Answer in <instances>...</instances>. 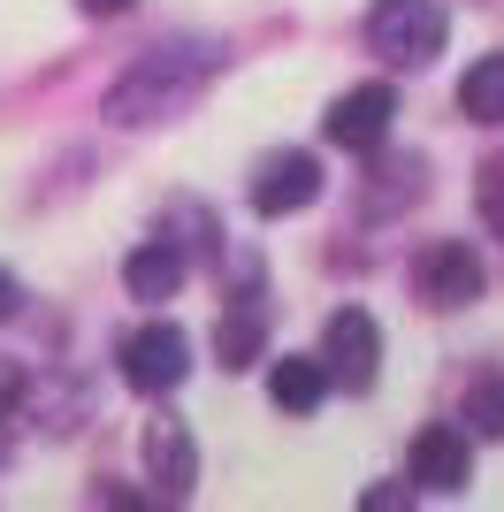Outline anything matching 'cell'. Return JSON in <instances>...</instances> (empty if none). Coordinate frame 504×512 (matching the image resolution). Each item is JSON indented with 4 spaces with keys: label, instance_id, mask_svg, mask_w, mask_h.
Listing matches in <instances>:
<instances>
[{
    "label": "cell",
    "instance_id": "cell-11",
    "mask_svg": "<svg viewBox=\"0 0 504 512\" xmlns=\"http://www.w3.org/2000/svg\"><path fill=\"white\" fill-rule=\"evenodd\" d=\"M184 276H191V253H184V245H168V237H153V245H138V253L123 260L130 299H146V306L176 299V291H184Z\"/></svg>",
    "mask_w": 504,
    "mask_h": 512
},
{
    "label": "cell",
    "instance_id": "cell-3",
    "mask_svg": "<svg viewBox=\"0 0 504 512\" xmlns=\"http://www.w3.org/2000/svg\"><path fill=\"white\" fill-rule=\"evenodd\" d=\"M115 360H123V383H130V390L161 398V390H176V383L191 375V337L176 329V321H138Z\"/></svg>",
    "mask_w": 504,
    "mask_h": 512
},
{
    "label": "cell",
    "instance_id": "cell-2",
    "mask_svg": "<svg viewBox=\"0 0 504 512\" xmlns=\"http://www.w3.org/2000/svg\"><path fill=\"white\" fill-rule=\"evenodd\" d=\"M443 39H451V16L436 0H375V16H367V46L390 69H428Z\"/></svg>",
    "mask_w": 504,
    "mask_h": 512
},
{
    "label": "cell",
    "instance_id": "cell-10",
    "mask_svg": "<svg viewBox=\"0 0 504 512\" xmlns=\"http://www.w3.org/2000/svg\"><path fill=\"white\" fill-rule=\"evenodd\" d=\"M214 352H222L230 375H245L252 360H268V299H260V276H245V291L222 306V321H214Z\"/></svg>",
    "mask_w": 504,
    "mask_h": 512
},
{
    "label": "cell",
    "instance_id": "cell-13",
    "mask_svg": "<svg viewBox=\"0 0 504 512\" xmlns=\"http://www.w3.org/2000/svg\"><path fill=\"white\" fill-rule=\"evenodd\" d=\"M459 107L474 123H504V54H482V62L459 77Z\"/></svg>",
    "mask_w": 504,
    "mask_h": 512
},
{
    "label": "cell",
    "instance_id": "cell-5",
    "mask_svg": "<svg viewBox=\"0 0 504 512\" xmlns=\"http://www.w3.org/2000/svg\"><path fill=\"white\" fill-rule=\"evenodd\" d=\"M482 260H474V245H466V237H436V245H428V253L413 260V291L428 306H443V314H451V306H474L482 299Z\"/></svg>",
    "mask_w": 504,
    "mask_h": 512
},
{
    "label": "cell",
    "instance_id": "cell-17",
    "mask_svg": "<svg viewBox=\"0 0 504 512\" xmlns=\"http://www.w3.org/2000/svg\"><path fill=\"white\" fill-rule=\"evenodd\" d=\"M359 505H367V512H398V505H413V497H405V490H390V482H382V490H367V497H359Z\"/></svg>",
    "mask_w": 504,
    "mask_h": 512
},
{
    "label": "cell",
    "instance_id": "cell-1",
    "mask_svg": "<svg viewBox=\"0 0 504 512\" xmlns=\"http://www.w3.org/2000/svg\"><path fill=\"white\" fill-rule=\"evenodd\" d=\"M222 69V46H191V39H176V46H146L138 62H130V77L115 92H107V115L115 123H161V115H176V107H191L199 92H207V77Z\"/></svg>",
    "mask_w": 504,
    "mask_h": 512
},
{
    "label": "cell",
    "instance_id": "cell-18",
    "mask_svg": "<svg viewBox=\"0 0 504 512\" xmlns=\"http://www.w3.org/2000/svg\"><path fill=\"white\" fill-rule=\"evenodd\" d=\"M84 16H130V8H138V0H77Z\"/></svg>",
    "mask_w": 504,
    "mask_h": 512
},
{
    "label": "cell",
    "instance_id": "cell-6",
    "mask_svg": "<svg viewBox=\"0 0 504 512\" xmlns=\"http://www.w3.org/2000/svg\"><path fill=\"white\" fill-rule=\"evenodd\" d=\"M314 199H321V161L314 153H268L260 176H252V214H268V222L306 214Z\"/></svg>",
    "mask_w": 504,
    "mask_h": 512
},
{
    "label": "cell",
    "instance_id": "cell-15",
    "mask_svg": "<svg viewBox=\"0 0 504 512\" xmlns=\"http://www.w3.org/2000/svg\"><path fill=\"white\" fill-rule=\"evenodd\" d=\"M474 199H482V222H489V230L504 237V153L489 161L482 176H474Z\"/></svg>",
    "mask_w": 504,
    "mask_h": 512
},
{
    "label": "cell",
    "instance_id": "cell-12",
    "mask_svg": "<svg viewBox=\"0 0 504 512\" xmlns=\"http://www.w3.org/2000/svg\"><path fill=\"white\" fill-rule=\"evenodd\" d=\"M268 398H275V413H314L329 398V367L314 352H283L275 375H268Z\"/></svg>",
    "mask_w": 504,
    "mask_h": 512
},
{
    "label": "cell",
    "instance_id": "cell-16",
    "mask_svg": "<svg viewBox=\"0 0 504 512\" xmlns=\"http://www.w3.org/2000/svg\"><path fill=\"white\" fill-rule=\"evenodd\" d=\"M23 390H31V375H23L16 360H0V421H8V413L23 406Z\"/></svg>",
    "mask_w": 504,
    "mask_h": 512
},
{
    "label": "cell",
    "instance_id": "cell-14",
    "mask_svg": "<svg viewBox=\"0 0 504 512\" xmlns=\"http://www.w3.org/2000/svg\"><path fill=\"white\" fill-rule=\"evenodd\" d=\"M466 436H504V375H482L466 383Z\"/></svg>",
    "mask_w": 504,
    "mask_h": 512
},
{
    "label": "cell",
    "instance_id": "cell-19",
    "mask_svg": "<svg viewBox=\"0 0 504 512\" xmlns=\"http://www.w3.org/2000/svg\"><path fill=\"white\" fill-rule=\"evenodd\" d=\"M16 314V276H0V321Z\"/></svg>",
    "mask_w": 504,
    "mask_h": 512
},
{
    "label": "cell",
    "instance_id": "cell-4",
    "mask_svg": "<svg viewBox=\"0 0 504 512\" xmlns=\"http://www.w3.org/2000/svg\"><path fill=\"white\" fill-rule=\"evenodd\" d=\"M314 360L329 367V383L367 390L382 375V329H375V314H367V306H336L329 329H321V352H314Z\"/></svg>",
    "mask_w": 504,
    "mask_h": 512
},
{
    "label": "cell",
    "instance_id": "cell-9",
    "mask_svg": "<svg viewBox=\"0 0 504 512\" xmlns=\"http://www.w3.org/2000/svg\"><path fill=\"white\" fill-rule=\"evenodd\" d=\"M146 474H153V497H168V505H184L199 490V444H191V428L176 413L146 421Z\"/></svg>",
    "mask_w": 504,
    "mask_h": 512
},
{
    "label": "cell",
    "instance_id": "cell-8",
    "mask_svg": "<svg viewBox=\"0 0 504 512\" xmlns=\"http://www.w3.org/2000/svg\"><path fill=\"white\" fill-rule=\"evenodd\" d=\"M390 115H398V92L390 85H352L344 100L329 107V146L344 153H382V138H390Z\"/></svg>",
    "mask_w": 504,
    "mask_h": 512
},
{
    "label": "cell",
    "instance_id": "cell-7",
    "mask_svg": "<svg viewBox=\"0 0 504 512\" xmlns=\"http://www.w3.org/2000/svg\"><path fill=\"white\" fill-rule=\"evenodd\" d=\"M413 482L436 490V497H459L466 482H474V436L451 428V421H428L413 436Z\"/></svg>",
    "mask_w": 504,
    "mask_h": 512
}]
</instances>
